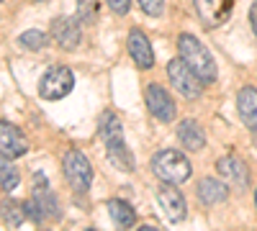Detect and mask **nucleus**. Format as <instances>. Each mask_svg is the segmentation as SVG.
<instances>
[{
	"instance_id": "1",
	"label": "nucleus",
	"mask_w": 257,
	"mask_h": 231,
	"mask_svg": "<svg viewBox=\"0 0 257 231\" xmlns=\"http://www.w3.org/2000/svg\"><path fill=\"white\" fill-rule=\"evenodd\" d=\"M100 136L105 141V149H108V159L118 167L121 172H132L134 170V154L126 149L121 121L113 113H103L100 116Z\"/></svg>"
},
{
	"instance_id": "2",
	"label": "nucleus",
	"mask_w": 257,
	"mask_h": 231,
	"mask_svg": "<svg viewBox=\"0 0 257 231\" xmlns=\"http://www.w3.org/2000/svg\"><path fill=\"white\" fill-rule=\"evenodd\" d=\"M178 49H180V59L198 75L201 82H213V80H216V62L211 59L208 49L201 44L196 36L183 34L178 39Z\"/></svg>"
},
{
	"instance_id": "3",
	"label": "nucleus",
	"mask_w": 257,
	"mask_h": 231,
	"mask_svg": "<svg viewBox=\"0 0 257 231\" xmlns=\"http://www.w3.org/2000/svg\"><path fill=\"white\" fill-rule=\"evenodd\" d=\"M152 172L165 182L180 185L183 180L190 177V162L178 149H162L152 157Z\"/></svg>"
},
{
	"instance_id": "4",
	"label": "nucleus",
	"mask_w": 257,
	"mask_h": 231,
	"mask_svg": "<svg viewBox=\"0 0 257 231\" xmlns=\"http://www.w3.org/2000/svg\"><path fill=\"white\" fill-rule=\"evenodd\" d=\"M72 85H75L72 70L62 67V65H54L44 72V77L39 80V95L44 100H59V98L72 93Z\"/></svg>"
},
{
	"instance_id": "5",
	"label": "nucleus",
	"mask_w": 257,
	"mask_h": 231,
	"mask_svg": "<svg viewBox=\"0 0 257 231\" xmlns=\"http://www.w3.org/2000/svg\"><path fill=\"white\" fill-rule=\"evenodd\" d=\"M62 167H64V177H67V182L75 187V190L85 193L90 187V182H93V167H90L88 159H85L82 152L70 149L67 154H64Z\"/></svg>"
},
{
	"instance_id": "6",
	"label": "nucleus",
	"mask_w": 257,
	"mask_h": 231,
	"mask_svg": "<svg viewBox=\"0 0 257 231\" xmlns=\"http://www.w3.org/2000/svg\"><path fill=\"white\" fill-rule=\"evenodd\" d=\"M36 190L34 198L24 205L26 216H31L34 221H44V218H57V198L52 190H47V180L44 175H36Z\"/></svg>"
},
{
	"instance_id": "7",
	"label": "nucleus",
	"mask_w": 257,
	"mask_h": 231,
	"mask_svg": "<svg viewBox=\"0 0 257 231\" xmlns=\"http://www.w3.org/2000/svg\"><path fill=\"white\" fill-rule=\"evenodd\" d=\"M167 75H170V80H173V85L185 95V98H198L201 95V80H198V75L193 72L183 59H173L167 65Z\"/></svg>"
},
{
	"instance_id": "8",
	"label": "nucleus",
	"mask_w": 257,
	"mask_h": 231,
	"mask_svg": "<svg viewBox=\"0 0 257 231\" xmlns=\"http://www.w3.org/2000/svg\"><path fill=\"white\" fill-rule=\"evenodd\" d=\"M147 106L155 113V118L167 121V123L175 121V103L170 98V93L162 85H157V82H152V85L147 88Z\"/></svg>"
},
{
	"instance_id": "9",
	"label": "nucleus",
	"mask_w": 257,
	"mask_h": 231,
	"mask_svg": "<svg viewBox=\"0 0 257 231\" xmlns=\"http://www.w3.org/2000/svg\"><path fill=\"white\" fill-rule=\"evenodd\" d=\"M26 152H29V141L21 134L18 126H13L8 121H0V154L13 159V157H21Z\"/></svg>"
},
{
	"instance_id": "10",
	"label": "nucleus",
	"mask_w": 257,
	"mask_h": 231,
	"mask_svg": "<svg viewBox=\"0 0 257 231\" xmlns=\"http://www.w3.org/2000/svg\"><path fill=\"white\" fill-rule=\"evenodd\" d=\"M157 200H160L162 211H165V216L170 221H183L185 218V198H183V193L178 190L173 182H167V185L160 187V190H157Z\"/></svg>"
},
{
	"instance_id": "11",
	"label": "nucleus",
	"mask_w": 257,
	"mask_h": 231,
	"mask_svg": "<svg viewBox=\"0 0 257 231\" xmlns=\"http://www.w3.org/2000/svg\"><path fill=\"white\" fill-rule=\"evenodd\" d=\"M193 3L206 26H221L231 13L234 0H193Z\"/></svg>"
},
{
	"instance_id": "12",
	"label": "nucleus",
	"mask_w": 257,
	"mask_h": 231,
	"mask_svg": "<svg viewBox=\"0 0 257 231\" xmlns=\"http://www.w3.org/2000/svg\"><path fill=\"white\" fill-rule=\"evenodd\" d=\"M52 36L62 49H75L80 44V24L77 18L70 16H59L52 21Z\"/></svg>"
},
{
	"instance_id": "13",
	"label": "nucleus",
	"mask_w": 257,
	"mask_h": 231,
	"mask_svg": "<svg viewBox=\"0 0 257 231\" xmlns=\"http://www.w3.org/2000/svg\"><path fill=\"white\" fill-rule=\"evenodd\" d=\"M128 54H132L134 65H139L142 70L155 67V49L139 29H134L132 34H128Z\"/></svg>"
},
{
	"instance_id": "14",
	"label": "nucleus",
	"mask_w": 257,
	"mask_h": 231,
	"mask_svg": "<svg viewBox=\"0 0 257 231\" xmlns=\"http://www.w3.org/2000/svg\"><path fill=\"white\" fill-rule=\"evenodd\" d=\"M219 172L234 185V187H247L249 185V172H247V164L239 159V157H221L219 159Z\"/></svg>"
},
{
	"instance_id": "15",
	"label": "nucleus",
	"mask_w": 257,
	"mask_h": 231,
	"mask_svg": "<svg viewBox=\"0 0 257 231\" xmlns=\"http://www.w3.org/2000/svg\"><path fill=\"white\" fill-rule=\"evenodd\" d=\"M237 108H239V116H242L244 126H249L252 131H257V90L254 88H242L239 90Z\"/></svg>"
},
{
	"instance_id": "16",
	"label": "nucleus",
	"mask_w": 257,
	"mask_h": 231,
	"mask_svg": "<svg viewBox=\"0 0 257 231\" xmlns=\"http://www.w3.org/2000/svg\"><path fill=\"white\" fill-rule=\"evenodd\" d=\"M178 139H180V144L185 146V149H190V152H198V149H203V144H206V134H203V129L196 123V121H183L180 126H178Z\"/></svg>"
},
{
	"instance_id": "17",
	"label": "nucleus",
	"mask_w": 257,
	"mask_h": 231,
	"mask_svg": "<svg viewBox=\"0 0 257 231\" xmlns=\"http://www.w3.org/2000/svg\"><path fill=\"white\" fill-rule=\"evenodd\" d=\"M198 195L206 205H216V203H224L229 198V190H226L224 182L213 180V177H203L201 185H198Z\"/></svg>"
},
{
	"instance_id": "18",
	"label": "nucleus",
	"mask_w": 257,
	"mask_h": 231,
	"mask_svg": "<svg viewBox=\"0 0 257 231\" xmlns=\"http://www.w3.org/2000/svg\"><path fill=\"white\" fill-rule=\"evenodd\" d=\"M18 182H21V175H18L16 167L11 164V157L0 154V187H3L6 193H13L18 187Z\"/></svg>"
},
{
	"instance_id": "19",
	"label": "nucleus",
	"mask_w": 257,
	"mask_h": 231,
	"mask_svg": "<svg viewBox=\"0 0 257 231\" xmlns=\"http://www.w3.org/2000/svg\"><path fill=\"white\" fill-rule=\"evenodd\" d=\"M108 213H111V218L118 223V226H123V228H128V226H134V208L128 205V203H123V200H111L108 203Z\"/></svg>"
},
{
	"instance_id": "20",
	"label": "nucleus",
	"mask_w": 257,
	"mask_h": 231,
	"mask_svg": "<svg viewBox=\"0 0 257 231\" xmlns=\"http://www.w3.org/2000/svg\"><path fill=\"white\" fill-rule=\"evenodd\" d=\"M0 216H3V221L8 223V226H21L24 223V218H26V208H21L18 203H13V200H3L0 203Z\"/></svg>"
},
{
	"instance_id": "21",
	"label": "nucleus",
	"mask_w": 257,
	"mask_h": 231,
	"mask_svg": "<svg viewBox=\"0 0 257 231\" xmlns=\"http://www.w3.org/2000/svg\"><path fill=\"white\" fill-rule=\"evenodd\" d=\"M18 44L24 47V49H41L47 44V36L41 34V31H26V34H21V39H18Z\"/></svg>"
},
{
	"instance_id": "22",
	"label": "nucleus",
	"mask_w": 257,
	"mask_h": 231,
	"mask_svg": "<svg viewBox=\"0 0 257 231\" xmlns=\"http://www.w3.org/2000/svg\"><path fill=\"white\" fill-rule=\"evenodd\" d=\"M77 13L80 21H93L98 16V3L95 0H77Z\"/></svg>"
},
{
	"instance_id": "23",
	"label": "nucleus",
	"mask_w": 257,
	"mask_h": 231,
	"mask_svg": "<svg viewBox=\"0 0 257 231\" xmlns=\"http://www.w3.org/2000/svg\"><path fill=\"white\" fill-rule=\"evenodd\" d=\"M139 6L147 16H160L162 13V0H139Z\"/></svg>"
},
{
	"instance_id": "24",
	"label": "nucleus",
	"mask_w": 257,
	"mask_h": 231,
	"mask_svg": "<svg viewBox=\"0 0 257 231\" xmlns=\"http://www.w3.org/2000/svg\"><path fill=\"white\" fill-rule=\"evenodd\" d=\"M108 6H111L113 13L123 16V13H128V8H132V0H108Z\"/></svg>"
},
{
	"instance_id": "25",
	"label": "nucleus",
	"mask_w": 257,
	"mask_h": 231,
	"mask_svg": "<svg viewBox=\"0 0 257 231\" xmlns=\"http://www.w3.org/2000/svg\"><path fill=\"white\" fill-rule=\"evenodd\" d=\"M249 21H252V31H254V36H257V0H254L252 8H249Z\"/></svg>"
},
{
	"instance_id": "26",
	"label": "nucleus",
	"mask_w": 257,
	"mask_h": 231,
	"mask_svg": "<svg viewBox=\"0 0 257 231\" xmlns=\"http://www.w3.org/2000/svg\"><path fill=\"white\" fill-rule=\"evenodd\" d=\"M254 203H257V193H254Z\"/></svg>"
},
{
	"instance_id": "27",
	"label": "nucleus",
	"mask_w": 257,
	"mask_h": 231,
	"mask_svg": "<svg viewBox=\"0 0 257 231\" xmlns=\"http://www.w3.org/2000/svg\"><path fill=\"white\" fill-rule=\"evenodd\" d=\"M36 3H44V0H36Z\"/></svg>"
}]
</instances>
